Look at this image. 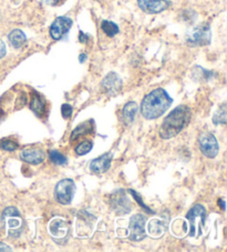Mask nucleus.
Here are the masks:
<instances>
[{
    "label": "nucleus",
    "mask_w": 227,
    "mask_h": 252,
    "mask_svg": "<svg viewBox=\"0 0 227 252\" xmlns=\"http://www.w3.org/2000/svg\"><path fill=\"white\" fill-rule=\"evenodd\" d=\"M218 203H220V205H221L222 209H223V210H225V203H224V200H223V199H220V200H218Z\"/></svg>",
    "instance_id": "nucleus-32"
},
{
    "label": "nucleus",
    "mask_w": 227,
    "mask_h": 252,
    "mask_svg": "<svg viewBox=\"0 0 227 252\" xmlns=\"http://www.w3.org/2000/svg\"><path fill=\"white\" fill-rule=\"evenodd\" d=\"M76 185L71 179H62L56 186L55 193L57 201L61 205H70L76 193Z\"/></svg>",
    "instance_id": "nucleus-8"
},
{
    "label": "nucleus",
    "mask_w": 227,
    "mask_h": 252,
    "mask_svg": "<svg viewBox=\"0 0 227 252\" xmlns=\"http://www.w3.org/2000/svg\"><path fill=\"white\" fill-rule=\"evenodd\" d=\"M0 251H12V249L11 248L8 246V245H6V243H3V242H0Z\"/></svg>",
    "instance_id": "nucleus-29"
},
{
    "label": "nucleus",
    "mask_w": 227,
    "mask_h": 252,
    "mask_svg": "<svg viewBox=\"0 0 227 252\" xmlns=\"http://www.w3.org/2000/svg\"><path fill=\"white\" fill-rule=\"evenodd\" d=\"M138 5L147 14H160L168 9L170 0H138Z\"/></svg>",
    "instance_id": "nucleus-13"
},
{
    "label": "nucleus",
    "mask_w": 227,
    "mask_h": 252,
    "mask_svg": "<svg viewBox=\"0 0 227 252\" xmlns=\"http://www.w3.org/2000/svg\"><path fill=\"white\" fill-rule=\"evenodd\" d=\"M173 103V99L162 88L152 90L141 102V114L147 120L158 119Z\"/></svg>",
    "instance_id": "nucleus-1"
},
{
    "label": "nucleus",
    "mask_w": 227,
    "mask_h": 252,
    "mask_svg": "<svg viewBox=\"0 0 227 252\" xmlns=\"http://www.w3.org/2000/svg\"><path fill=\"white\" fill-rule=\"evenodd\" d=\"M79 59H80V63H85V60L86 59V55L85 54H81Z\"/></svg>",
    "instance_id": "nucleus-33"
},
{
    "label": "nucleus",
    "mask_w": 227,
    "mask_h": 252,
    "mask_svg": "<svg viewBox=\"0 0 227 252\" xmlns=\"http://www.w3.org/2000/svg\"><path fill=\"white\" fill-rule=\"evenodd\" d=\"M199 146L202 154L209 159L215 158L220 153V145H218L217 139L213 133L208 131H203L199 133Z\"/></svg>",
    "instance_id": "nucleus-6"
},
{
    "label": "nucleus",
    "mask_w": 227,
    "mask_h": 252,
    "mask_svg": "<svg viewBox=\"0 0 227 252\" xmlns=\"http://www.w3.org/2000/svg\"><path fill=\"white\" fill-rule=\"evenodd\" d=\"M43 2H46L47 5H51V6H54V5H56L57 2L59 1V0H42Z\"/></svg>",
    "instance_id": "nucleus-30"
},
{
    "label": "nucleus",
    "mask_w": 227,
    "mask_h": 252,
    "mask_svg": "<svg viewBox=\"0 0 227 252\" xmlns=\"http://www.w3.org/2000/svg\"><path fill=\"white\" fill-rule=\"evenodd\" d=\"M72 107L68 105V103H63L62 107H61V114H62V117L64 119H69L70 117L72 116Z\"/></svg>",
    "instance_id": "nucleus-27"
},
{
    "label": "nucleus",
    "mask_w": 227,
    "mask_h": 252,
    "mask_svg": "<svg viewBox=\"0 0 227 252\" xmlns=\"http://www.w3.org/2000/svg\"><path fill=\"white\" fill-rule=\"evenodd\" d=\"M113 156L111 153H107L99 158L94 159L90 163V170L95 175H101V173L107 172L111 167Z\"/></svg>",
    "instance_id": "nucleus-16"
},
{
    "label": "nucleus",
    "mask_w": 227,
    "mask_h": 252,
    "mask_svg": "<svg viewBox=\"0 0 227 252\" xmlns=\"http://www.w3.org/2000/svg\"><path fill=\"white\" fill-rule=\"evenodd\" d=\"M169 225V216L162 215L158 218L151 219L147 223V233L153 239H159L167 231Z\"/></svg>",
    "instance_id": "nucleus-11"
},
{
    "label": "nucleus",
    "mask_w": 227,
    "mask_h": 252,
    "mask_svg": "<svg viewBox=\"0 0 227 252\" xmlns=\"http://www.w3.org/2000/svg\"><path fill=\"white\" fill-rule=\"evenodd\" d=\"M101 87L108 95H115L122 89V79L116 72H110L102 80Z\"/></svg>",
    "instance_id": "nucleus-12"
},
{
    "label": "nucleus",
    "mask_w": 227,
    "mask_h": 252,
    "mask_svg": "<svg viewBox=\"0 0 227 252\" xmlns=\"http://www.w3.org/2000/svg\"><path fill=\"white\" fill-rule=\"evenodd\" d=\"M6 53H7V49H6L5 42H3L2 40H0V59L5 57Z\"/></svg>",
    "instance_id": "nucleus-28"
},
{
    "label": "nucleus",
    "mask_w": 227,
    "mask_h": 252,
    "mask_svg": "<svg viewBox=\"0 0 227 252\" xmlns=\"http://www.w3.org/2000/svg\"><path fill=\"white\" fill-rule=\"evenodd\" d=\"M92 147H93L92 141H90V140L82 141L81 143H79V145L76 147V154L78 156H85V155L90 153L91 149H92Z\"/></svg>",
    "instance_id": "nucleus-23"
},
{
    "label": "nucleus",
    "mask_w": 227,
    "mask_h": 252,
    "mask_svg": "<svg viewBox=\"0 0 227 252\" xmlns=\"http://www.w3.org/2000/svg\"><path fill=\"white\" fill-rule=\"evenodd\" d=\"M86 38H88V37H86V34H85L84 32H80V37H79V40H80L81 42H85V41H86Z\"/></svg>",
    "instance_id": "nucleus-31"
},
{
    "label": "nucleus",
    "mask_w": 227,
    "mask_h": 252,
    "mask_svg": "<svg viewBox=\"0 0 227 252\" xmlns=\"http://www.w3.org/2000/svg\"><path fill=\"white\" fill-rule=\"evenodd\" d=\"M111 206L117 215H126L131 210L130 201L123 190L117 191L111 195Z\"/></svg>",
    "instance_id": "nucleus-14"
},
{
    "label": "nucleus",
    "mask_w": 227,
    "mask_h": 252,
    "mask_svg": "<svg viewBox=\"0 0 227 252\" xmlns=\"http://www.w3.org/2000/svg\"><path fill=\"white\" fill-rule=\"evenodd\" d=\"M138 110L139 107L137 102L131 101L126 103L123 108V111H122V118H123L125 125H131L133 123L135 116L138 114Z\"/></svg>",
    "instance_id": "nucleus-19"
},
{
    "label": "nucleus",
    "mask_w": 227,
    "mask_h": 252,
    "mask_svg": "<svg viewBox=\"0 0 227 252\" xmlns=\"http://www.w3.org/2000/svg\"><path fill=\"white\" fill-rule=\"evenodd\" d=\"M72 27V20L69 17H58L50 26V36L55 40H59Z\"/></svg>",
    "instance_id": "nucleus-10"
},
{
    "label": "nucleus",
    "mask_w": 227,
    "mask_h": 252,
    "mask_svg": "<svg viewBox=\"0 0 227 252\" xmlns=\"http://www.w3.org/2000/svg\"><path fill=\"white\" fill-rule=\"evenodd\" d=\"M94 131V127H93V121H86V123L81 124L80 126H78L77 128H74V130L71 133V137H70V140L71 141H76L79 140V139L84 138L85 136H89V134L93 133Z\"/></svg>",
    "instance_id": "nucleus-17"
},
{
    "label": "nucleus",
    "mask_w": 227,
    "mask_h": 252,
    "mask_svg": "<svg viewBox=\"0 0 227 252\" xmlns=\"http://www.w3.org/2000/svg\"><path fill=\"white\" fill-rule=\"evenodd\" d=\"M49 157H50L51 161L54 162L55 164L63 166V164L68 163L67 158H65L62 154H60L59 151H57V150H51L49 153Z\"/></svg>",
    "instance_id": "nucleus-24"
},
{
    "label": "nucleus",
    "mask_w": 227,
    "mask_h": 252,
    "mask_svg": "<svg viewBox=\"0 0 227 252\" xmlns=\"http://www.w3.org/2000/svg\"><path fill=\"white\" fill-rule=\"evenodd\" d=\"M171 231L177 238H183L189 233V224L184 219H176L171 225Z\"/></svg>",
    "instance_id": "nucleus-20"
},
{
    "label": "nucleus",
    "mask_w": 227,
    "mask_h": 252,
    "mask_svg": "<svg viewBox=\"0 0 227 252\" xmlns=\"http://www.w3.org/2000/svg\"><path fill=\"white\" fill-rule=\"evenodd\" d=\"M20 157L25 162L30 164H40L46 159V154L39 148H26L20 153Z\"/></svg>",
    "instance_id": "nucleus-15"
},
{
    "label": "nucleus",
    "mask_w": 227,
    "mask_h": 252,
    "mask_svg": "<svg viewBox=\"0 0 227 252\" xmlns=\"http://www.w3.org/2000/svg\"><path fill=\"white\" fill-rule=\"evenodd\" d=\"M8 39H9V42L15 49H19V48L23 47L26 41H27V37H26L24 32H21L20 29L12 30L9 33V36H8Z\"/></svg>",
    "instance_id": "nucleus-21"
},
{
    "label": "nucleus",
    "mask_w": 227,
    "mask_h": 252,
    "mask_svg": "<svg viewBox=\"0 0 227 252\" xmlns=\"http://www.w3.org/2000/svg\"><path fill=\"white\" fill-rule=\"evenodd\" d=\"M213 123L215 125L222 124L225 125L226 124V106L223 105L213 117Z\"/></svg>",
    "instance_id": "nucleus-25"
},
{
    "label": "nucleus",
    "mask_w": 227,
    "mask_h": 252,
    "mask_svg": "<svg viewBox=\"0 0 227 252\" xmlns=\"http://www.w3.org/2000/svg\"><path fill=\"white\" fill-rule=\"evenodd\" d=\"M101 29L103 30V32L107 34L108 37H114L116 33H119L120 29L117 27V25L112 23V21L109 20H103L101 24Z\"/></svg>",
    "instance_id": "nucleus-22"
},
{
    "label": "nucleus",
    "mask_w": 227,
    "mask_h": 252,
    "mask_svg": "<svg viewBox=\"0 0 227 252\" xmlns=\"http://www.w3.org/2000/svg\"><path fill=\"white\" fill-rule=\"evenodd\" d=\"M191 116V109L187 106L181 105L176 107L163 120V124L160 128V137L169 140V139L177 136L189 125Z\"/></svg>",
    "instance_id": "nucleus-2"
},
{
    "label": "nucleus",
    "mask_w": 227,
    "mask_h": 252,
    "mask_svg": "<svg viewBox=\"0 0 227 252\" xmlns=\"http://www.w3.org/2000/svg\"><path fill=\"white\" fill-rule=\"evenodd\" d=\"M146 218L145 216L137 214L130 218L128 237L132 241H141L146 237Z\"/></svg>",
    "instance_id": "nucleus-9"
},
{
    "label": "nucleus",
    "mask_w": 227,
    "mask_h": 252,
    "mask_svg": "<svg viewBox=\"0 0 227 252\" xmlns=\"http://www.w3.org/2000/svg\"><path fill=\"white\" fill-rule=\"evenodd\" d=\"M1 227L8 239H17L24 230V219L19 210L15 207H8L1 215Z\"/></svg>",
    "instance_id": "nucleus-3"
},
{
    "label": "nucleus",
    "mask_w": 227,
    "mask_h": 252,
    "mask_svg": "<svg viewBox=\"0 0 227 252\" xmlns=\"http://www.w3.org/2000/svg\"><path fill=\"white\" fill-rule=\"evenodd\" d=\"M189 224V236L199 238L203 234V229L206 222V209L202 205H195L186 215Z\"/></svg>",
    "instance_id": "nucleus-4"
},
{
    "label": "nucleus",
    "mask_w": 227,
    "mask_h": 252,
    "mask_svg": "<svg viewBox=\"0 0 227 252\" xmlns=\"http://www.w3.org/2000/svg\"><path fill=\"white\" fill-rule=\"evenodd\" d=\"M69 229L68 222L62 218H54L48 225L49 234L54 239V241L59 245H64L67 242L69 239Z\"/></svg>",
    "instance_id": "nucleus-7"
},
{
    "label": "nucleus",
    "mask_w": 227,
    "mask_h": 252,
    "mask_svg": "<svg viewBox=\"0 0 227 252\" xmlns=\"http://www.w3.org/2000/svg\"><path fill=\"white\" fill-rule=\"evenodd\" d=\"M212 32L208 25H199L186 36V43L192 47L207 46L211 43Z\"/></svg>",
    "instance_id": "nucleus-5"
},
{
    "label": "nucleus",
    "mask_w": 227,
    "mask_h": 252,
    "mask_svg": "<svg viewBox=\"0 0 227 252\" xmlns=\"http://www.w3.org/2000/svg\"><path fill=\"white\" fill-rule=\"evenodd\" d=\"M18 143L11 140H2L0 142V148L2 150H7V151H14L16 149H18Z\"/></svg>",
    "instance_id": "nucleus-26"
},
{
    "label": "nucleus",
    "mask_w": 227,
    "mask_h": 252,
    "mask_svg": "<svg viewBox=\"0 0 227 252\" xmlns=\"http://www.w3.org/2000/svg\"><path fill=\"white\" fill-rule=\"evenodd\" d=\"M46 100L40 94L33 91L31 95V101H30V109L38 116H42L46 114Z\"/></svg>",
    "instance_id": "nucleus-18"
}]
</instances>
